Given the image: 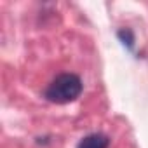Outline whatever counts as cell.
Masks as SVG:
<instances>
[{"label":"cell","instance_id":"cell-1","mask_svg":"<svg viewBox=\"0 0 148 148\" xmlns=\"http://www.w3.org/2000/svg\"><path fill=\"white\" fill-rule=\"evenodd\" d=\"M80 92H82L80 77L75 73H61L45 89V98L51 103L64 105L70 101H75L80 96Z\"/></svg>","mask_w":148,"mask_h":148},{"label":"cell","instance_id":"cell-2","mask_svg":"<svg viewBox=\"0 0 148 148\" xmlns=\"http://www.w3.org/2000/svg\"><path fill=\"white\" fill-rule=\"evenodd\" d=\"M108 145H110L108 136H105L101 132H92V134L82 138L77 148H108Z\"/></svg>","mask_w":148,"mask_h":148}]
</instances>
